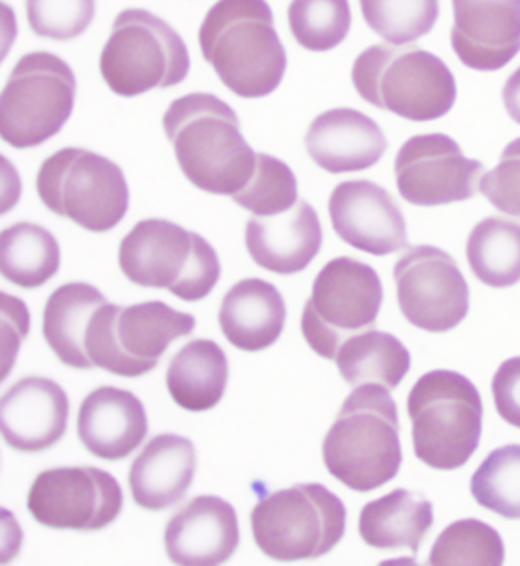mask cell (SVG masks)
Returning a JSON list of instances; mask_svg holds the SVG:
<instances>
[{
  "label": "cell",
  "mask_w": 520,
  "mask_h": 566,
  "mask_svg": "<svg viewBox=\"0 0 520 566\" xmlns=\"http://www.w3.org/2000/svg\"><path fill=\"white\" fill-rule=\"evenodd\" d=\"M306 148L323 171L343 175L378 166L386 154L388 139L370 116L339 107L316 116L307 130Z\"/></svg>",
  "instance_id": "21"
},
{
  "label": "cell",
  "mask_w": 520,
  "mask_h": 566,
  "mask_svg": "<svg viewBox=\"0 0 520 566\" xmlns=\"http://www.w3.org/2000/svg\"><path fill=\"white\" fill-rule=\"evenodd\" d=\"M466 255L471 272L486 286H514L520 281V223L487 217L471 230Z\"/></svg>",
  "instance_id": "30"
},
{
  "label": "cell",
  "mask_w": 520,
  "mask_h": 566,
  "mask_svg": "<svg viewBox=\"0 0 520 566\" xmlns=\"http://www.w3.org/2000/svg\"><path fill=\"white\" fill-rule=\"evenodd\" d=\"M322 459L330 475L354 492H373L399 475V409L390 389L362 385L347 397L323 439Z\"/></svg>",
  "instance_id": "3"
},
{
  "label": "cell",
  "mask_w": 520,
  "mask_h": 566,
  "mask_svg": "<svg viewBox=\"0 0 520 566\" xmlns=\"http://www.w3.org/2000/svg\"><path fill=\"white\" fill-rule=\"evenodd\" d=\"M452 50L470 70H502L520 52V0H452Z\"/></svg>",
  "instance_id": "17"
},
{
  "label": "cell",
  "mask_w": 520,
  "mask_h": 566,
  "mask_svg": "<svg viewBox=\"0 0 520 566\" xmlns=\"http://www.w3.org/2000/svg\"><path fill=\"white\" fill-rule=\"evenodd\" d=\"M190 67V51L179 32L142 8L116 15L99 57L104 82L124 98L179 86Z\"/></svg>",
  "instance_id": "7"
},
{
  "label": "cell",
  "mask_w": 520,
  "mask_h": 566,
  "mask_svg": "<svg viewBox=\"0 0 520 566\" xmlns=\"http://www.w3.org/2000/svg\"><path fill=\"white\" fill-rule=\"evenodd\" d=\"M124 493L116 478L91 465L47 469L35 476L28 510L40 525L98 532L121 515Z\"/></svg>",
  "instance_id": "13"
},
{
  "label": "cell",
  "mask_w": 520,
  "mask_h": 566,
  "mask_svg": "<svg viewBox=\"0 0 520 566\" xmlns=\"http://www.w3.org/2000/svg\"><path fill=\"white\" fill-rule=\"evenodd\" d=\"M35 188L47 210L97 234L114 230L129 211L121 167L86 148H62L43 160Z\"/></svg>",
  "instance_id": "8"
},
{
  "label": "cell",
  "mask_w": 520,
  "mask_h": 566,
  "mask_svg": "<svg viewBox=\"0 0 520 566\" xmlns=\"http://www.w3.org/2000/svg\"><path fill=\"white\" fill-rule=\"evenodd\" d=\"M198 469L194 444L176 433L148 441L130 465L131 497L148 512H162L187 495Z\"/></svg>",
  "instance_id": "23"
},
{
  "label": "cell",
  "mask_w": 520,
  "mask_h": 566,
  "mask_svg": "<svg viewBox=\"0 0 520 566\" xmlns=\"http://www.w3.org/2000/svg\"><path fill=\"white\" fill-rule=\"evenodd\" d=\"M118 263L136 286L166 289L187 303L205 300L222 275L208 240L163 219L136 223L119 244Z\"/></svg>",
  "instance_id": "5"
},
{
  "label": "cell",
  "mask_w": 520,
  "mask_h": 566,
  "mask_svg": "<svg viewBox=\"0 0 520 566\" xmlns=\"http://www.w3.org/2000/svg\"><path fill=\"white\" fill-rule=\"evenodd\" d=\"M107 303L92 284L67 283L55 289L43 311V336L60 363L75 369H92L86 355V335L95 312Z\"/></svg>",
  "instance_id": "26"
},
{
  "label": "cell",
  "mask_w": 520,
  "mask_h": 566,
  "mask_svg": "<svg viewBox=\"0 0 520 566\" xmlns=\"http://www.w3.org/2000/svg\"><path fill=\"white\" fill-rule=\"evenodd\" d=\"M335 360L342 379L354 388L380 385L392 391L411 369V355L402 340L374 328L350 337Z\"/></svg>",
  "instance_id": "28"
},
{
  "label": "cell",
  "mask_w": 520,
  "mask_h": 566,
  "mask_svg": "<svg viewBox=\"0 0 520 566\" xmlns=\"http://www.w3.org/2000/svg\"><path fill=\"white\" fill-rule=\"evenodd\" d=\"M491 392L501 419L520 429V356L511 357L498 368Z\"/></svg>",
  "instance_id": "38"
},
{
  "label": "cell",
  "mask_w": 520,
  "mask_h": 566,
  "mask_svg": "<svg viewBox=\"0 0 520 566\" xmlns=\"http://www.w3.org/2000/svg\"><path fill=\"white\" fill-rule=\"evenodd\" d=\"M254 216H277L298 203V180L284 160L257 154L254 175L231 198Z\"/></svg>",
  "instance_id": "35"
},
{
  "label": "cell",
  "mask_w": 520,
  "mask_h": 566,
  "mask_svg": "<svg viewBox=\"0 0 520 566\" xmlns=\"http://www.w3.org/2000/svg\"><path fill=\"white\" fill-rule=\"evenodd\" d=\"M31 31L42 39L70 42L89 30L97 13L95 0H25Z\"/></svg>",
  "instance_id": "36"
},
{
  "label": "cell",
  "mask_w": 520,
  "mask_h": 566,
  "mask_svg": "<svg viewBox=\"0 0 520 566\" xmlns=\"http://www.w3.org/2000/svg\"><path fill=\"white\" fill-rule=\"evenodd\" d=\"M506 559L501 535L478 520L450 524L435 541L427 564L434 566H499Z\"/></svg>",
  "instance_id": "33"
},
{
  "label": "cell",
  "mask_w": 520,
  "mask_h": 566,
  "mask_svg": "<svg viewBox=\"0 0 520 566\" xmlns=\"http://www.w3.org/2000/svg\"><path fill=\"white\" fill-rule=\"evenodd\" d=\"M482 163L466 158L450 136H412L394 160L400 196L415 207H442L474 199L479 192Z\"/></svg>",
  "instance_id": "15"
},
{
  "label": "cell",
  "mask_w": 520,
  "mask_h": 566,
  "mask_svg": "<svg viewBox=\"0 0 520 566\" xmlns=\"http://www.w3.org/2000/svg\"><path fill=\"white\" fill-rule=\"evenodd\" d=\"M77 78L70 64L46 51L20 57L0 95V135L26 150L54 138L70 122Z\"/></svg>",
  "instance_id": "11"
},
{
  "label": "cell",
  "mask_w": 520,
  "mask_h": 566,
  "mask_svg": "<svg viewBox=\"0 0 520 566\" xmlns=\"http://www.w3.org/2000/svg\"><path fill=\"white\" fill-rule=\"evenodd\" d=\"M70 399L65 389L46 377H25L0 401L6 443L18 452L46 451L65 437Z\"/></svg>",
  "instance_id": "18"
},
{
  "label": "cell",
  "mask_w": 520,
  "mask_h": 566,
  "mask_svg": "<svg viewBox=\"0 0 520 566\" xmlns=\"http://www.w3.org/2000/svg\"><path fill=\"white\" fill-rule=\"evenodd\" d=\"M479 192L496 210L520 219V138L511 140L498 167L482 176Z\"/></svg>",
  "instance_id": "37"
},
{
  "label": "cell",
  "mask_w": 520,
  "mask_h": 566,
  "mask_svg": "<svg viewBox=\"0 0 520 566\" xmlns=\"http://www.w3.org/2000/svg\"><path fill=\"white\" fill-rule=\"evenodd\" d=\"M392 275L400 312L420 331H454L469 313V284L443 249L429 244L407 249Z\"/></svg>",
  "instance_id": "14"
},
{
  "label": "cell",
  "mask_w": 520,
  "mask_h": 566,
  "mask_svg": "<svg viewBox=\"0 0 520 566\" xmlns=\"http://www.w3.org/2000/svg\"><path fill=\"white\" fill-rule=\"evenodd\" d=\"M60 261L57 239L38 223H14L0 235V272L15 286H45L57 275Z\"/></svg>",
  "instance_id": "29"
},
{
  "label": "cell",
  "mask_w": 520,
  "mask_h": 566,
  "mask_svg": "<svg viewBox=\"0 0 520 566\" xmlns=\"http://www.w3.org/2000/svg\"><path fill=\"white\" fill-rule=\"evenodd\" d=\"M77 432L84 448L97 459H127L146 440V408L127 389H94L79 405Z\"/></svg>",
  "instance_id": "22"
},
{
  "label": "cell",
  "mask_w": 520,
  "mask_h": 566,
  "mask_svg": "<svg viewBox=\"0 0 520 566\" xmlns=\"http://www.w3.org/2000/svg\"><path fill=\"white\" fill-rule=\"evenodd\" d=\"M287 308L269 281L246 279L227 291L219 312L223 335L238 350H266L282 336Z\"/></svg>",
  "instance_id": "24"
},
{
  "label": "cell",
  "mask_w": 520,
  "mask_h": 566,
  "mask_svg": "<svg viewBox=\"0 0 520 566\" xmlns=\"http://www.w3.org/2000/svg\"><path fill=\"white\" fill-rule=\"evenodd\" d=\"M351 80L363 102L412 123L443 118L458 94L447 64L415 45L367 48L354 60Z\"/></svg>",
  "instance_id": "4"
},
{
  "label": "cell",
  "mask_w": 520,
  "mask_h": 566,
  "mask_svg": "<svg viewBox=\"0 0 520 566\" xmlns=\"http://www.w3.org/2000/svg\"><path fill=\"white\" fill-rule=\"evenodd\" d=\"M199 45L220 82L240 98L274 94L286 75V48L266 0H219L203 19Z\"/></svg>",
  "instance_id": "2"
},
{
  "label": "cell",
  "mask_w": 520,
  "mask_h": 566,
  "mask_svg": "<svg viewBox=\"0 0 520 566\" xmlns=\"http://www.w3.org/2000/svg\"><path fill=\"white\" fill-rule=\"evenodd\" d=\"M434 525L431 501L420 492L392 490L371 501L360 512L359 533L363 542L375 549H411L420 545Z\"/></svg>",
  "instance_id": "25"
},
{
  "label": "cell",
  "mask_w": 520,
  "mask_h": 566,
  "mask_svg": "<svg viewBox=\"0 0 520 566\" xmlns=\"http://www.w3.org/2000/svg\"><path fill=\"white\" fill-rule=\"evenodd\" d=\"M382 303V281L370 264L351 256L328 261L304 306V339L316 355L335 360L350 337L373 331Z\"/></svg>",
  "instance_id": "12"
},
{
  "label": "cell",
  "mask_w": 520,
  "mask_h": 566,
  "mask_svg": "<svg viewBox=\"0 0 520 566\" xmlns=\"http://www.w3.org/2000/svg\"><path fill=\"white\" fill-rule=\"evenodd\" d=\"M230 364L223 348L210 339L190 340L167 369V388L180 408L191 412L217 407L226 391Z\"/></svg>",
  "instance_id": "27"
},
{
  "label": "cell",
  "mask_w": 520,
  "mask_h": 566,
  "mask_svg": "<svg viewBox=\"0 0 520 566\" xmlns=\"http://www.w3.org/2000/svg\"><path fill=\"white\" fill-rule=\"evenodd\" d=\"M287 18L298 45L311 52L335 50L351 30L348 0H291Z\"/></svg>",
  "instance_id": "34"
},
{
  "label": "cell",
  "mask_w": 520,
  "mask_h": 566,
  "mask_svg": "<svg viewBox=\"0 0 520 566\" xmlns=\"http://www.w3.org/2000/svg\"><path fill=\"white\" fill-rule=\"evenodd\" d=\"M180 171L200 191L232 196L252 178L257 154L237 112L219 96L194 92L174 99L162 118Z\"/></svg>",
  "instance_id": "1"
},
{
  "label": "cell",
  "mask_w": 520,
  "mask_h": 566,
  "mask_svg": "<svg viewBox=\"0 0 520 566\" xmlns=\"http://www.w3.org/2000/svg\"><path fill=\"white\" fill-rule=\"evenodd\" d=\"M370 30L392 45H410L434 30L439 0H359Z\"/></svg>",
  "instance_id": "32"
},
{
  "label": "cell",
  "mask_w": 520,
  "mask_h": 566,
  "mask_svg": "<svg viewBox=\"0 0 520 566\" xmlns=\"http://www.w3.org/2000/svg\"><path fill=\"white\" fill-rule=\"evenodd\" d=\"M328 214L339 239L358 251L385 256L407 247L406 220L390 191L367 179L336 185Z\"/></svg>",
  "instance_id": "16"
},
{
  "label": "cell",
  "mask_w": 520,
  "mask_h": 566,
  "mask_svg": "<svg viewBox=\"0 0 520 566\" xmlns=\"http://www.w3.org/2000/svg\"><path fill=\"white\" fill-rule=\"evenodd\" d=\"M502 102L507 114L520 126V66L503 84Z\"/></svg>",
  "instance_id": "39"
},
{
  "label": "cell",
  "mask_w": 520,
  "mask_h": 566,
  "mask_svg": "<svg viewBox=\"0 0 520 566\" xmlns=\"http://www.w3.org/2000/svg\"><path fill=\"white\" fill-rule=\"evenodd\" d=\"M318 212L307 200L277 216H254L247 220V252L255 264L278 275L306 271L322 248Z\"/></svg>",
  "instance_id": "20"
},
{
  "label": "cell",
  "mask_w": 520,
  "mask_h": 566,
  "mask_svg": "<svg viewBox=\"0 0 520 566\" xmlns=\"http://www.w3.org/2000/svg\"><path fill=\"white\" fill-rule=\"evenodd\" d=\"M470 490L481 507L506 520H520V444L490 452L471 476Z\"/></svg>",
  "instance_id": "31"
},
{
  "label": "cell",
  "mask_w": 520,
  "mask_h": 566,
  "mask_svg": "<svg viewBox=\"0 0 520 566\" xmlns=\"http://www.w3.org/2000/svg\"><path fill=\"white\" fill-rule=\"evenodd\" d=\"M255 544L277 562L315 560L342 541L347 509L326 485L296 484L262 497L251 513Z\"/></svg>",
  "instance_id": "9"
},
{
  "label": "cell",
  "mask_w": 520,
  "mask_h": 566,
  "mask_svg": "<svg viewBox=\"0 0 520 566\" xmlns=\"http://www.w3.org/2000/svg\"><path fill=\"white\" fill-rule=\"evenodd\" d=\"M195 328L191 313L174 311L163 301L121 307L109 301L95 312L86 335L92 368L135 379L153 371L176 339Z\"/></svg>",
  "instance_id": "10"
},
{
  "label": "cell",
  "mask_w": 520,
  "mask_h": 566,
  "mask_svg": "<svg viewBox=\"0 0 520 566\" xmlns=\"http://www.w3.org/2000/svg\"><path fill=\"white\" fill-rule=\"evenodd\" d=\"M415 457L437 471L463 468L478 449L482 399L478 388L449 369L420 377L407 397Z\"/></svg>",
  "instance_id": "6"
},
{
  "label": "cell",
  "mask_w": 520,
  "mask_h": 566,
  "mask_svg": "<svg viewBox=\"0 0 520 566\" xmlns=\"http://www.w3.org/2000/svg\"><path fill=\"white\" fill-rule=\"evenodd\" d=\"M163 544L176 565H223L238 548L237 512L219 496L193 497L168 521Z\"/></svg>",
  "instance_id": "19"
}]
</instances>
